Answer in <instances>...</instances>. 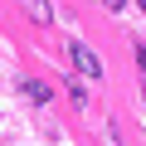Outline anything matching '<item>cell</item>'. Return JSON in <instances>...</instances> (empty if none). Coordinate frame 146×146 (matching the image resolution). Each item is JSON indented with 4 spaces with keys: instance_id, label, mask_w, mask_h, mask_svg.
I'll use <instances>...</instances> for the list:
<instances>
[{
    "instance_id": "cell-1",
    "label": "cell",
    "mask_w": 146,
    "mask_h": 146,
    "mask_svg": "<svg viewBox=\"0 0 146 146\" xmlns=\"http://www.w3.org/2000/svg\"><path fill=\"white\" fill-rule=\"evenodd\" d=\"M68 58H73V68H78L83 78H98V73H102V63H98V54L88 44H68Z\"/></svg>"
},
{
    "instance_id": "cell-2",
    "label": "cell",
    "mask_w": 146,
    "mask_h": 146,
    "mask_svg": "<svg viewBox=\"0 0 146 146\" xmlns=\"http://www.w3.org/2000/svg\"><path fill=\"white\" fill-rule=\"evenodd\" d=\"M25 10L34 15V25H54V5L49 0H25Z\"/></svg>"
},
{
    "instance_id": "cell-3",
    "label": "cell",
    "mask_w": 146,
    "mask_h": 146,
    "mask_svg": "<svg viewBox=\"0 0 146 146\" xmlns=\"http://www.w3.org/2000/svg\"><path fill=\"white\" fill-rule=\"evenodd\" d=\"M25 98H29V102H49V88H44V83H25Z\"/></svg>"
},
{
    "instance_id": "cell-4",
    "label": "cell",
    "mask_w": 146,
    "mask_h": 146,
    "mask_svg": "<svg viewBox=\"0 0 146 146\" xmlns=\"http://www.w3.org/2000/svg\"><path fill=\"white\" fill-rule=\"evenodd\" d=\"M136 68H141V73H146V44H141V49H136Z\"/></svg>"
},
{
    "instance_id": "cell-5",
    "label": "cell",
    "mask_w": 146,
    "mask_h": 146,
    "mask_svg": "<svg viewBox=\"0 0 146 146\" xmlns=\"http://www.w3.org/2000/svg\"><path fill=\"white\" fill-rule=\"evenodd\" d=\"M136 10H141V15H146V0H136Z\"/></svg>"
},
{
    "instance_id": "cell-6",
    "label": "cell",
    "mask_w": 146,
    "mask_h": 146,
    "mask_svg": "<svg viewBox=\"0 0 146 146\" xmlns=\"http://www.w3.org/2000/svg\"><path fill=\"white\" fill-rule=\"evenodd\" d=\"M107 5H112V10H117V5H122V0H107Z\"/></svg>"
}]
</instances>
